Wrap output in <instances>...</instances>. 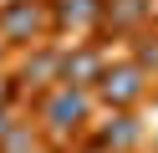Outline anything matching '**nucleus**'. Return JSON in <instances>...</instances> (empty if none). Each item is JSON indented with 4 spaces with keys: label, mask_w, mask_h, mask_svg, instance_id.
<instances>
[{
    "label": "nucleus",
    "mask_w": 158,
    "mask_h": 153,
    "mask_svg": "<svg viewBox=\"0 0 158 153\" xmlns=\"http://www.w3.org/2000/svg\"><path fill=\"white\" fill-rule=\"evenodd\" d=\"M82 117H87V92L82 87H61L46 102V122H51V128H77Z\"/></svg>",
    "instance_id": "obj_1"
},
{
    "label": "nucleus",
    "mask_w": 158,
    "mask_h": 153,
    "mask_svg": "<svg viewBox=\"0 0 158 153\" xmlns=\"http://www.w3.org/2000/svg\"><path fill=\"white\" fill-rule=\"evenodd\" d=\"M138 92H143V71H138V66H123V71H107V77H102V97L117 102V107H127Z\"/></svg>",
    "instance_id": "obj_2"
},
{
    "label": "nucleus",
    "mask_w": 158,
    "mask_h": 153,
    "mask_svg": "<svg viewBox=\"0 0 158 153\" xmlns=\"http://www.w3.org/2000/svg\"><path fill=\"white\" fill-rule=\"evenodd\" d=\"M36 31H41V10H36V5H26V0H21V5L5 10V36L21 41V36H36Z\"/></svg>",
    "instance_id": "obj_3"
},
{
    "label": "nucleus",
    "mask_w": 158,
    "mask_h": 153,
    "mask_svg": "<svg viewBox=\"0 0 158 153\" xmlns=\"http://www.w3.org/2000/svg\"><path fill=\"white\" fill-rule=\"evenodd\" d=\"M102 143H107V148H133V143H138V122L133 117H112L102 128Z\"/></svg>",
    "instance_id": "obj_4"
},
{
    "label": "nucleus",
    "mask_w": 158,
    "mask_h": 153,
    "mask_svg": "<svg viewBox=\"0 0 158 153\" xmlns=\"http://www.w3.org/2000/svg\"><path fill=\"white\" fill-rule=\"evenodd\" d=\"M97 10H102L97 0H61V10H56V15H61L66 26H82V20H92Z\"/></svg>",
    "instance_id": "obj_5"
},
{
    "label": "nucleus",
    "mask_w": 158,
    "mask_h": 153,
    "mask_svg": "<svg viewBox=\"0 0 158 153\" xmlns=\"http://www.w3.org/2000/svg\"><path fill=\"white\" fill-rule=\"evenodd\" d=\"M61 77L72 82V87H77V82H87V77H97V56H87V51H82V56L61 61Z\"/></svg>",
    "instance_id": "obj_6"
},
{
    "label": "nucleus",
    "mask_w": 158,
    "mask_h": 153,
    "mask_svg": "<svg viewBox=\"0 0 158 153\" xmlns=\"http://www.w3.org/2000/svg\"><path fill=\"white\" fill-rule=\"evenodd\" d=\"M143 10H148V5H143V0H117V5H112V10H107V20H112V26H133V20H138V15H143Z\"/></svg>",
    "instance_id": "obj_7"
},
{
    "label": "nucleus",
    "mask_w": 158,
    "mask_h": 153,
    "mask_svg": "<svg viewBox=\"0 0 158 153\" xmlns=\"http://www.w3.org/2000/svg\"><path fill=\"white\" fill-rule=\"evenodd\" d=\"M0 138H5V112H0Z\"/></svg>",
    "instance_id": "obj_8"
}]
</instances>
